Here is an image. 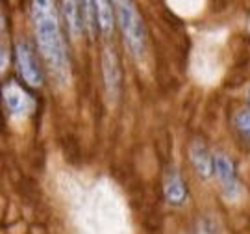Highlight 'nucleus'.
Masks as SVG:
<instances>
[{"label": "nucleus", "instance_id": "obj_1", "mask_svg": "<svg viewBox=\"0 0 250 234\" xmlns=\"http://www.w3.org/2000/svg\"><path fill=\"white\" fill-rule=\"evenodd\" d=\"M30 15L37 47L45 60V65L58 86H67L71 80V63L54 0H32Z\"/></svg>", "mask_w": 250, "mask_h": 234}, {"label": "nucleus", "instance_id": "obj_2", "mask_svg": "<svg viewBox=\"0 0 250 234\" xmlns=\"http://www.w3.org/2000/svg\"><path fill=\"white\" fill-rule=\"evenodd\" d=\"M111 2L115 8L117 21H119L126 47L132 54L139 58L145 52V45H146V30H145L141 13L134 4V0H111Z\"/></svg>", "mask_w": 250, "mask_h": 234}, {"label": "nucleus", "instance_id": "obj_3", "mask_svg": "<svg viewBox=\"0 0 250 234\" xmlns=\"http://www.w3.org/2000/svg\"><path fill=\"white\" fill-rule=\"evenodd\" d=\"M15 62H17V71L22 76V80L32 88H39L43 84V72L39 67L36 54L32 47L26 45L24 41L17 43L15 47Z\"/></svg>", "mask_w": 250, "mask_h": 234}, {"label": "nucleus", "instance_id": "obj_4", "mask_svg": "<svg viewBox=\"0 0 250 234\" xmlns=\"http://www.w3.org/2000/svg\"><path fill=\"white\" fill-rule=\"evenodd\" d=\"M4 104L11 117H26L34 110V99L19 86L17 82H8L2 90Z\"/></svg>", "mask_w": 250, "mask_h": 234}, {"label": "nucleus", "instance_id": "obj_5", "mask_svg": "<svg viewBox=\"0 0 250 234\" xmlns=\"http://www.w3.org/2000/svg\"><path fill=\"white\" fill-rule=\"evenodd\" d=\"M102 78L106 86L107 99L111 104H115L121 95V65H119V58L111 48H106L102 54Z\"/></svg>", "mask_w": 250, "mask_h": 234}, {"label": "nucleus", "instance_id": "obj_6", "mask_svg": "<svg viewBox=\"0 0 250 234\" xmlns=\"http://www.w3.org/2000/svg\"><path fill=\"white\" fill-rule=\"evenodd\" d=\"M215 175L219 179V184L228 197H235L239 193V180L235 173V165L224 153H217L213 156Z\"/></svg>", "mask_w": 250, "mask_h": 234}, {"label": "nucleus", "instance_id": "obj_7", "mask_svg": "<svg viewBox=\"0 0 250 234\" xmlns=\"http://www.w3.org/2000/svg\"><path fill=\"white\" fill-rule=\"evenodd\" d=\"M60 4H62V15L65 19V24L69 28V32L74 37H80L82 32L85 30L80 0H62Z\"/></svg>", "mask_w": 250, "mask_h": 234}, {"label": "nucleus", "instance_id": "obj_8", "mask_svg": "<svg viewBox=\"0 0 250 234\" xmlns=\"http://www.w3.org/2000/svg\"><path fill=\"white\" fill-rule=\"evenodd\" d=\"M189 158L195 165V169L200 177H211L215 173V165H213V156L208 153L206 145H202L200 141H195L191 145V151H189Z\"/></svg>", "mask_w": 250, "mask_h": 234}, {"label": "nucleus", "instance_id": "obj_9", "mask_svg": "<svg viewBox=\"0 0 250 234\" xmlns=\"http://www.w3.org/2000/svg\"><path fill=\"white\" fill-rule=\"evenodd\" d=\"M95 9H97V24L100 32L109 36L115 26V8L111 0H95Z\"/></svg>", "mask_w": 250, "mask_h": 234}, {"label": "nucleus", "instance_id": "obj_10", "mask_svg": "<svg viewBox=\"0 0 250 234\" xmlns=\"http://www.w3.org/2000/svg\"><path fill=\"white\" fill-rule=\"evenodd\" d=\"M186 184L178 173H170L167 180H165V197L170 201L172 205H180L186 201Z\"/></svg>", "mask_w": 250, "mask_h": 234}, {"label": "nucleus", "instance_id": "obj_11", "mask_svg": "<svg viewBox=\"0 0 250 234\" xmlns=\"http://www.w3.org/2000/svg\"><path fill=\"white\" fill-rule=\"evenodd\" d=\"M82 4V17H83V26L87 30V34H95L97 24V9H95V0H80Z\"/></svg>", "mask_w": 250, "mask_h": 234}, {"label": "nucleus", "instance_id": "obj_12", "mask_svg": "<svg viewBox=\"0 0 250 234\" xmlns=\"http://www.w3.org/2000/svg\"><path fill=\"white\" fill-rule=\"evenodd\" d=\"M233 123L237 126V130L241 132L245 138L250 140V108H241L237 114H235V119Z\"/></svg>", "mask_w": 250, "mask_h": 234}, {"label": "nucleus", "instance_id": "obj_13", "mask_svg": "<svg viewBox=\"0 0 250 234\" xmlns=\"http://www.w3.org/2000/svg\"><path fill=\"white\" fill-rule=\"evenodd\" d=\"M249 99H250V90H249Z\"/></svg>", "mask_w": 250, "mask_h": 234}]
</instances>
